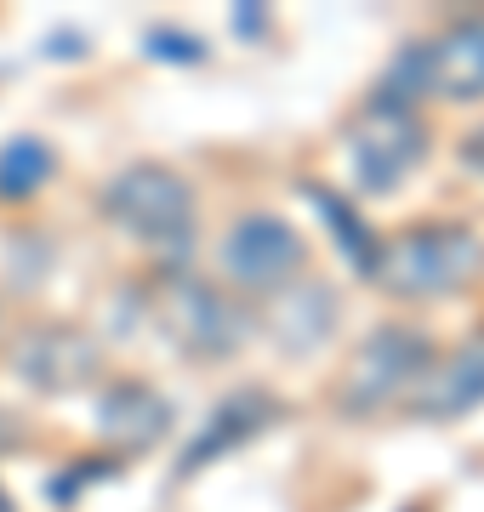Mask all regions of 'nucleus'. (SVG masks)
<instances>
[{"label":"nucleus","instance_id":"12","mask_svg":"<svg viewBox=\"0 0 484 512\" xmlns=\"http://www.w3.org/2000/svg\"><path fill=\"white\" fill-rule=\"evenodd\" d=\"M428 97L445 103L484 97V18H462L428 40Z\"/></svg>","mask_w":484,"mask_h":512},{"label":"nucleus","instance_id":"11","mask_svg":"<svg viewBox=\"0 0 484 512\" xmlns=\"http://www.w3.org/2000/svg\"><path fill=\"white\" fill-rule=\"evenodd\" d=\"M336 319H342V302L325 279H291L285 291H274V308H268V336L280 342L285 353H319L336 336Z\"/></svg>","mask_w":484,"mask_h":512},{"label":"nucleus","instance_id":"6","mask_svg":"<svg viewBox=\"0 0 484 512\" xmlns=\"http://www.w3.org/2000/svg\"><path fill=\"white\" fill-rule=\"evenodd\" d=\"M308 262V239L274 211H245L223 234V274L245 291H285Z\"/></svg>","mask_w":484,"mask_h":512},{"label":"nucleus","instance_id":"10","mask_svg":"<svg viewBox=\"0 0 484 512\" xmlns=\"http://www.w3.org/2000/svg\"><path fill=\"white\" fill-rule=\"evenodd\" d=\"M171 433V404L149 382H114L97 399V439L114 444L120 456H143Z\"/></svg>","mask_w":484,"mask_h":512},{"label":"nucleus","instance_id":"8","mask_svg":"<svg viewBox=\"0 0 484 512\" xmlns=\"http://www.w3.org/2000/svg\"><path fill=\"white\" fill-rule=\"evenodd\" d=\"M416 421H462L484 404V330H473L462 348H450L445 359H433L422 370V382L405 393Z\"/></svg>","mask_w":484,"mask_h":512},{"label":"nucleus","instance_id":"14","mask_svg":"<svg viewBox=\"0 0 484 512\" xmlns=\"http://www.w3.org/2000/svg\"><path fill=\"white\" fill-rule=\"evenodd\" d=\"M302 200L319 211V222L331 228L336 239V251L348 256V268H359V274H371V262H376V234L365 228V217H359L354 205L342 200V194H331L325 183H302Z\"/></svg>","mask_w":484,"mask_h":512},{"label":"nucleus","instance_id":"2","mask_svg":"<svg viewBox=\"0 0 484 512\" xmlns=\"http://www.w3.org/2000/svg\"><path fill=\"white\" fill-rule=\"evenodd\" d=\"M103 217L131 234L137 245H149L171 262V256H188L194 251V222H200V200H194V188H188L183 171H171L160 160H137V165H120L103 194Z\"/></svg>","mask_w":484,"mask_h":512},{"label":"nucleus","instance_id":"17","mask_svg":"<svg viewBox=\"0 0 484 512\" xmlns=\"http://www.w3.org/2000/svg\"><path fill=\"white\" fill-rule=\"evenodd\" d=\"M0 512H12V495H6V490H0Z\"/></svg>","mask_w":484,"mask_h":512},{"label":"nucleus","instance_id":"1","mask_svg":"<svg viewBox=\"0 0 484 512\" xmlns=\"http://www.w3.org/2000/svg\"><path fill=\"white\" fill-rule=\"evenodd\" d=\"M484 274V239L467 222H416L405 234L376 239L371 285L399 302H439Z\"/></svg>","mask_w":484,"mask_h":512},{"label":"nucleus","instance_id":"15","mask_svg":"<svg viewBox=\"0 0 484 512\" xmlns=\"http://www.w3.org/2000/svg\"><path fill=\"white\" fill-rule=\"evenodd\" d=\"M149 52L160 57V63H200L205 46L194 35H177V29H149Z\"/></svg>","mask_w":484,"mask_h":512},{"label":"nucleus","instance_id":"3","mask_svg":"<svg viewBox=\"0 0 484 512\" xmlns=\"http://www.w3.org/2000/svg\"><path fill=\"white\" fill-rule=\"evenodd\" d=\"M439 353H433V336L416 325H376L365 342L354 348L348 370H342V382H336V410L348 421L359 416H376V410H388L393 399H405L410 387L422 382V370L433 365Z\"/></svg>","mask_w":484,"mask_h":512},{"label":"nucleus","instance_id":"5","mask_svg":"<svg viewBox=\"0 0 484 512\" xmlns=\"http://www.w3.org/2000/svg\"><path fill=\"white\" fill-rule=\"evenodd\" d=\"M428 143H433V131H428V120H422L416 109L371 97V103L354 114V126H348V165H354V188H359V194H371V200L393 194L416 165L428 160Z\"/></svg>","mask_w":484,"mask_h":512},{"label":"nucleus","instance_id":"18","mask_svg":"<svg viewBox=\"0 0 484 512\" xmlns=\"http://www.w3.org/2000/svg\"><path fill=\"white\" fill-rule=\"evenodd\" d=\"M410 512H416V507H410Z\"/></svg>","mask_w":484,"mask_h":512},{"label":"nucleus","instance_id":"16","mask_svg":"<svg viewBox=\"0 0 484 512\" xmlns=\"http://www.w3.org/2000/svg\"><path fill=\"white\" fill-rule=\"evenodd\" d=\"M456 154H462V165L473 171V177H484V126H473V131H467Z\"/></svg>","mask_w":484,"mask_h":512},{"label":"nucleus","instance_id":"7","mask_svg":"<svg viewBox=\"0 0 484 512\" xmlns=\"http://www.w3.org/2000/svg\"><path fill=\"white\" fill-rule=\"evenodd\" d=\"M103 365V348H97V336L75 325H29L12 342V370H18L23 382L35 387V393H80V387L97 376Z\"/></svg>","mask_w":484,"mask_h":512},{"label":"nucleus","instance_id":"4","mask_svg":"<svg viewBox=\"0 0 484 512\" xmlns=\"http://www.w3.org/2000/svg\"><path fill=\"white\" fill-rule=\"evenodd\" d=\"M154 319L166 325L171 348L183 359H200V365L234 359L251 342V313L228 291H217L194 274H166V285L154 291Z\"/></svg>","mask_w":484,"mask_h":512},{"label":"nucleus","instance_id":"9","mask_svg":"<svg viewBox=\"0 0 484 512\" xmlns=\"http://www.w3.org/2000/svg\"><path fill=\"white\" fill-rule=\"evenodd\" d=\"M274 421H280V399H274V393H262V387H240V393H228V399L211 404L200 439L183 450L177 473L194 478L200 467H211V461H223L228 450H240V444H251L257 433H268Z\"/></svg>","mask_w":484,"mask_h":512},{"label":"nucleus","instance_id":"13","mask_svg":"<svg viewBox=\"0 0 484 512\" xmlns=\"http://www.w3.org/2000/svg\"><path fill=\"white\" fill-rule=\"evenodd\" d=\"M57 177V148L46 137H6L0 143V205H29Z\"/></svg>","mask_w":484,"mask_h":512}]
</instances>
